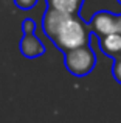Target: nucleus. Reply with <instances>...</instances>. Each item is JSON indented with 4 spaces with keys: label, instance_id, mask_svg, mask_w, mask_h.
Instances as JSON below:
<instances>
[{
    "label": "nucleus",
    "instance_id": "nucleus-1",
    "mask_svg": "<svg viewBox=\"0 0 121 123\" xmlns=\"http://www.w3.org/2000/svg\"><path fill=\"white\" fill-rule=\"evenodd\" d=\"M42 28L45 36L62 53L90 45L92 30L79 14H67L47 6L42 19Z\"/></svg>",
    "mask_w": 121,
    "mask_h": 123
},
{
    "label": "nucleus",
    "instance_id": "nucleus-8",
    "mask_svg": "<svg viewBox=\"0 0 121 123\" xmlns=\"http://www.w3.org/2000/svg\"><path fill=\"white\" fill-rule=\"evenodd\" d=\"M112 75L116 80V83L121 84V56L113 59V67H112Z\"/></svg>",
    "mask_w": 121,
    "mask_h": 123
},
{
    "label": "nucleus",
    "instance_id": "nucleus-6",
    "mask_svg": "<svg viewBox=\"0 0 121 123\" xmlns=\"http://www.w3.org/2000/svg\"><path fill=\"white\" fill-rule=\"evenodd\" d=\"M47 6L58 11L67 12V14H79L84 0H45Z\"/></svg>",
    "mask_w": 121,
    "mask_h": 123
},
{
    "label": "nucleus",
    "instance_id": "nucleus-9",
    "mask_svg": "<svg viewBox=\"0 0 121 123\" xmlns=\"http://www.w3.org/2000/svg\"><path fill=\"white\" fill-rule=\"evenodd\" d=\"M14 3H16L17 8L23 9V11H28V9H31V8L36 6L37 0H14Z\"/></svg>",
    "mask_w": 121,
    "mask_h": 123
},
{
    "label": "nucleus",
    "instance_id": "nucleus-10",
    "mask_svg": "<svg viewBox=\"0 0 121 123\" xmlns=\"http://www.w3.org/2000/svg\"><path fill=\"white\" fill-rule=\"evenodd\" d=\"M118 2H120V3H121V0H118Z\"/></svg>",
    "mask_w": 121,
    "mask_h": 123
},
{
    "label": "nucleus",
    "instance_id": "nucleus-7",
    "mask_svg": "<svg viewBox=\"0 0 121 123\" xmlns=\"http://www.w3.org/2000/svg\"><path fill=\"white\" fill-rule=\"evenodd\" d=\"M22 31H23V34H33L36 31V22L30 17L23 19V22H22Z\"/></svg>",
    "mask_w": 121,
    "mask_h": 123
},
{
    "label": "nucleus",
    "instance_id": "nucleus-2",
    "mask_svg": "<svg viewBox=\"0 0 121 123\" xmlns=\"http://www.w3.org/2000/svg\"><path fill=\"white\" fill-rule=\"evenodd\" d=\"M64 66L67 67L73 76H85L95 69L96 66V56L90 45L73 48L64 53Z\"/></svg>",
    "mask_w": 121,
    "mask_h": 123
},
{
    "label": "nucleus",
    "instance_id": "nucleus-4",
    "mask_svg": "<svg viewBox=\"0 0 121 123\" xmlns=\"http://www.w3.org/2000/svg\"><path fill=\"white\" fill-rule=\"evenodd\" d=\"M19 48H20V53L23 55L25 58H37L42 56L45 53V45L40 39H37L33 34H23L20 44H19Z\"/></svg>",
    "mask_w": 121,
    "mask_h": 123
},
{
    "label": "nucleus",
    "instance_id": "nucleus-3",
    "mask_svg": "<svg viewBox=\"0 0 121 123\" xmlns=\"http://www.w3.org/2000/svg\"><path fill=\"white\" fill-rule=\"evenodd\" d=\"M88 27L92 33L96 34V37L109 36V34H121V14L98 11L92 16Z\"/></svg>",
    "mask_w": 121,
    "mask_h": 123
},
{
    "label": "nucleus",
    "instance_id": "nucleus-5",
    "mask_svg": "<svg viewBox=\"0 0 121 123\" xmlns=\"http://www.w3.org/2000/svg\"><path fill=\"white\" fill-rule=\"evenodd\" d=\"M99 41V48L104 55L110 58L121 56V34H109V36L98 37Z\"/></svg>",
    "mask_w": 121,
    "mask_h": 123
}]
</instances>
